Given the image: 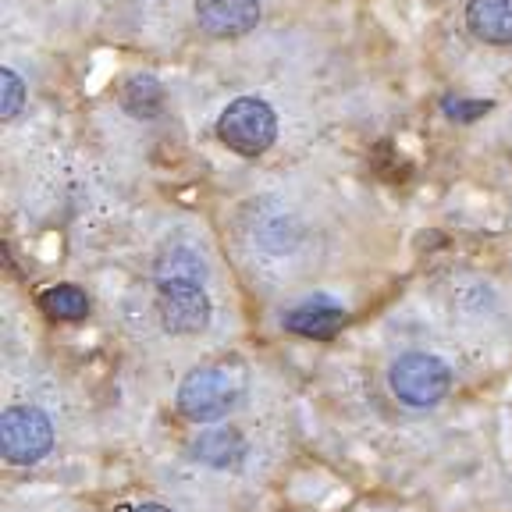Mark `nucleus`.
I'll list each match as a JSON object with an SVG mask.
<instances>
[{
  "instance_id": "f257e3e1",
  "label": "nucleus",
  "mask_w": 512,
  "mask_h": 512,
  "mask_svg": "<svg viewBox=\"0 0 512 512\" xmlns=\"http://www.w3.org/2000/svg\"><path fill=\"white\" fill-rule=\"evenodd\" d=\"M249 388V377L239 363H214V367L192 370L178 388V409L192 424L221 420L242 402Z\"/></svg>"
},
{
  "instance_id": "f03ea898",
  "label": "nucleus",
  "mask_w": 512,
  "mask_h": 512,
  "mask_svg": "<svg viewBox=\"0 0 512 512\" xmlns=\"http://www.w3.org/2000/svg\"><path fill=\"white\" fill-rule=\"evenodd\" d=\"M217 139L239 157H260L278 139V114H274L271 104L256 100V96L232 100L217 118Z\"/></svg>"
},
{
  "instance_id": "7ed1b4c3",
  "label": "nucleus",
  "mask_w": 512,
  "mask_h": 512,
  "mask_svg": "<svg viewBox=\"0 0 512 512\" xmlns=\"http://www.w3.org/2000/svg\"><path fill=\"white\" fill-rule=\"evenodd\" d=\"M54 445V424L36 406H15L0 416V452L15 466L40 463Z\"/></svg>"
},
{
  "instance_id": "20e7f679",
  "label": "nucleus",
  "mask_w": 512,
  "mask_h": 512,
  "mask_svg": "<svg viewBox=\"0 0 512 512\" xmlns=\"http://www.w3.org/2000/svg\"><path fill=\"white\" fill-rule=\"evenodd\" d=\"M448 384L452 374L438 356H427V352H406L392 363V392L399 395L406 406H438L448 395Z\"/></svg>"
},
{
  "instance_id": "39448f33",
  "label": "nucleus",
  "mask_w": 512,
  "mask_h": 512,
  "mask_svg": "<svg viewBox=\"0 0 512 512\" xmlns=\"http://www.w3.org/2000/svg\"><path fill=\"white\" fill-rule=\"evenodd\" d=\"M157 317L171 335H200L210 324V299L200 281H157Z\"/></svg>"
},
{
  "instance_id": "423d86ee",
  "label": "nucleus",
  "mask_w": 512,
  "mask_h": 512,
  "mask_svg": "<svg viewBox=\"0 0 512 512\" xmlns=\"http://www.w3.org/2000/svg\"><path fill=\"white\" fill-rule=\"evenodd\" d=\"M196 22L214 40H235L256 29L260 0H196Z\"/></svg>"
},
{
  "instance_id": "0eeeda50",
  "label": "nucleus",
  "mask_w": 512,
  "mask_h": 512,
  "mask_svg": "<svg viewBox=\"0 0 512 512\" xmlns=\"http://www.w3.org/2000/svg\"><path fill=\"white\" fill-rule=\"evenodd\" d=\"M466 25L477 40L491 43V47H505V43H512V0H470Z\"/></svg>"
},
{
  "instance_id": "6e6552de",
  "label": "nucleus",
  "mask_w": 512,
  "mask_h": 512,
  "mask_svg": "<svg viewBox=\"0 0 512 512\" xmlns=\"http://www.w3.org/2000/svg\"><path fill=\"white\" fill-rule=\"evenodd\" d=\"M342 324H345V310L335 303H324V299H313V303H303L292 313H285V328L306 338H335V331Z\"/></svg>"
},
{
  "instance_id": "1a4fd4ad",
  "label": "nucleus",
  "mask_w": 512,
  "mask_h": 512,
  "mask_svg": "<svg viewBox=\"0 0 512 512\" xmlns=\"http://www.w3.org/2000/svg\"><path fill=\"white\" fill-rule=\"evenodd\" d=\"M40 310L54 320H82L89 313V299L79 285H57L40 296Z\"/></svg>"
},
{
  "instance_id": "9d476101",
  "label": "nucleus",
  "mask_w": 512,
  "mask_h": 512,
  "mask_svg": "<svg viewBox=\"0 0 512 512\" xmlns=\"http://www.w3.org/2000/svg\"><path fill=\"white\" fill-rule=\"evenodd\" d=\"M242 452L246 448H242V438L235 431H207L196 441V459L210 466H235Z\"/></svg>"
},
{
  "instance_id": "9b49d317",
  "label": "nucleus",
  "mask_w": 512,
  "mask_h": 512,
  "mask_svg": "<svg viewBox=\"0 0 512 512\" xmlns=\"http://www.w3.org/2000/svg\"><path fill=\"white\" fill-rule=\"evenodd\" d=\"M203 260L192 249H175L157 264V281H200Z\"/></svg>"
},
{
  "instance_id": "f8f14e48",
  "label": "nucleus",
  "mask_w": 512,
  "mask_h": 512,
  "mask_svg": "<svg viewBox=\"0 0 512 512\" xmlns=\"http://www.w3.org/2000/svg\"><path fill=\"white\" fill-rule=\"evenodd\" d=\"M22 100H25L22 79H18L11 68H4V72H0V114L11 121L18 111H22Z\"/></svg>"
},
{
  "instance_id": "ddd939ff",
  "label": "nucleus",
  "mask_w": 512,
  "mask_h": 512,
  "mask_svg": "<svg viewBox=\"0 0 512 512\" xmlns=\"http://www.w3.org/2000/svg\"><path fill=\"white\" fill-rule=\"evenodd\" d=\"M445 111H448V118L470 121V118H480L484 111H491V104H463V100H445Z\"/></svg>"
},
{
  "instance_id": "4468645a",
  "label": "nucleus",
  "mask_w": 512,
  "mask_h": 512,
  "mask_svg": "<svg viewBox=\"0 0 512 512\" xmlns=\"http://www.w3.org/2000/svg\"><path fill=\"white\" fill-rule=\"evenodd\" d=\"M132 512H171L168 505H157V502H146V505H139V509H132Z\"/></svg>"
}]
</instances>
